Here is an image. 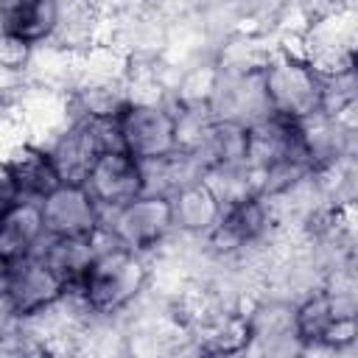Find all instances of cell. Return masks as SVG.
I'll list each match as a JSON object with an SVG mask.
<instances>
[{
	"label": "cell",
	"mask_w": 358,
	"mask_h": 358,
	"mask_svg": "<svg viewBox=\"0 0 358 358\" xmlns=\"http://www.w3.org/2000/svg\"><path fill=\"white\" fill-rule=\"evenodd\" d=\"M151 282V263L143 255L120 249L112 238L98 229L95 235V260L70 291L84 302L95 319H123L134 305L143 302Z\"/></svg>",
	"instance_id": "obj_1"
},
{
	"label": "cell",
	"mask_w": 358,
	"mask_h": 358,
	"mask_svg": "<svg viewBox=\"0 0 358 358\" xmlns=\"http://www.w3.org/2000/svg\"><path fill=\"white\" fill-rule=\"evenodd\" d=\"M268 115L305 123L324 112V76L305 59L299 39H282L260 70Z\"/></svg>",
	"instance_id": "obj_2"
},
{
	"label": "cell",
	"mask_w": 358,
	"mask_h": 358,
	"mask_svg": "<svg viewBox=\"0 0 358 358\" xmlns=\"http://www.w3.org/2000/svg\"><path fill=\"white\" fill-rule=\"evenodd\" d=\"M120 148L137 162H159L182 151L179 115L171 101H131L117 117Z\"/></svg>",
	"instance_id": "obj_3"
},
{
	"label": "cell",
	"mask_w": 358,
	"mask_h": 358,
	"mask_svg": "<svg viewBox=\"0 0 358 358\" xmlns=\"http://www.w3.org/2000/svg\"><path fill=\"white\" fill-rule=\"evenodd\" d=\"M101 229L120 249H129V252L143 255V257H151L173 235L171 199L168 196H157V193H143L134 201L106 213Z\"/></svg>",
	"instance_id": "obj_4"
},
{
	"label": "cell",
	"mask_w": 358,
	"mask_h": 358,
	"mask_svg": "<svg viewBox=\"0 0 358 358\" xmlns=\"http://www.w3.org/2000/svg\"><path fill=\"white\" fill-rule=\"evenodd\" d=\"M64 294L67 285L50 271V266L39 255H34L20 263H11L0 308L6 310V316L25 322L56 308L64 299Z\"/></svg>",
	"instance_id": "obj_5"
},
{
	"label": "cell",
	"mask_w": 358,
	"mask_h": 358,
	"mask_svg": "<svg viewBox=\"0 0 358 358\" xmlns=\"http://www.w3.org/2000/svg\"><path fill=\"white\" fill-rule=\"evenodd\" d=\"M246 171L252 179L288 165H308L299 140V123L277 115H263L246 126ZM310 168V165H308Z\"/></svg>",
	"instance_id": "obj_6"
},
{
	"label": "cell",
	"mask_w": 358,
	"mask_h": 358,
	"mask_svg": "<svg viewBox=\"0 0 358 358\" xmlns=\"http://www.w3.org/2000/svg\"><path fill=\"white\" fill-rule=\"evenodd\" d=\"M14 117L20 120L25 140L36 145H48L59 131H64L76 117L70 106V95L59 90H45L34 84H22L11 101H6Z\"/></svg>",
	"instance_id": "obj_7"
},
{
	"label": "cell",
	"mask_w": 358,
	"mask_h": 358,
	"mask_svg": "<svg viewBox=\"0 0 358 358\" xmlns=\"http://www.w3.org/2000/svg\"><path fill=\"white\" fill-rule=\"evenodd\" d=\"M87 193L95 199L101 213H112L137 196L145 193V176H143V162L129 157L123 148L117 151H103L95 157L87 179L81 182Z\"/></svg>",
	"instance_id": "obj_8"
},
{
	"label": "cell",
	"mask_w": 358,
	"mask_h": 358,
	"mask_svg": "<svg viewBox=\"0 0 358 358\" xmlns=\"http://www.w3.org/2000/svg\"><path fill=\"white\" fill-rule=\"evenodd\" d=\"M48 238H95L103 213L84 185H59L39 201Z\"/></svg>",
	"instance_id": "obj_9"
},
{
	"label": "cell",
	"mask_w": 358,
	"mask_h": 358,
	"mask_svg": "<svg viewBox=\"0 0 358 358\" xmlns=\"http://www.w3.org/2000/svg\"><path fill=\"white\" fill-rule=\"evenodd\" d=\"M182 151H187L201 165L204 176L215 171L246 168L243 165L246 162V126L227 123V120H207Z\"/></svg>",
	"instance_id": "obj_10"
},
{
	"label": "cell",
	"mask_w": 358,
	"mask_h": 358,
	"mask_svg": "<svg viewBox=\"0 0 358 358\" xmlns=\"http://www.w3.org/2000/svg\"><path fill=\"white\" fill-rule=\"evenodd\" d=\"M268 115L260 73H224L218 70V84L210 101V117L238 126H249Z\"/></svg>",
	"instance_id": "obj_11"
},
{
	"label": "cell",
	"mask_w": 358,
	"mask_h": 358,
	"mask_svg": "<svg viewBox=\"0 0 358 358\" xmlns=\"http://www.w3.org/2000/svg\"><path fill=\"white\" fill-rule=\"evenodd\" d=\"M171 199V218H173V235H182V238H193V241H204L221 213H224V204L221 199L210 190V185L204 179L176 190Z\"/></svg>",
	"instance_id": "obj_12"
},
{
	"label": "cell",
	"mask_w": 358,
	"mask_h": 358,
	"mask_svg": "<svg viewBox=\"0 0 358 358\" xmlns=\"http://www.w3.org/2000/svg\"><path fill=\"white\" fill-rule=\"evenodd\" d=\"M48 232L42 224V213L36 201H17L6 213H0V260L20 263L25 257H34Z\"/></svg>",
	"instance_id": "obj_13"
},
{
	"label": "cell",
	"mask_w": 358,
	"mask_h": 358,
	"mask_svg": "<svg viewBox=\"0 0 358 358\" xmlns=\"http://www.w3.org/2000/svg\"><path fill=\"white\" fill-rule=\"evenodd\" d=\"M59 25V3L56 0H8L0 3V31L28 42L31 48H42L53 39Z\"/></svg>",
	"instance_id": "obj_14"
},
{
	"label": "cell",
	"mask_w": 358,
	"mask_h": 358,
	"mask_svg": "<svg viewBox=\"0 0 358 358\" xmlns=\"http://www.w3.org/2000/svg\"><path fill=\"white\" fill-rule=\"evenodd\" d=\"M6 162H8L11 176L17 182L20 199H25V201H36L39 204L45 196H50L62 185V179H59V173L53 168V159L45 151V145L22 143Z\"/></svg>",
	"instance_id": "obj_15"
},
{
	"label": "cell",
	"mask_w": 358,
	"mask_h": 358,
	"mask_svg": "<svg viewBox=\"0 0 358 358\" xmlns=\"http://www.w3.org/2000/svg\"><path fill=\"white\" fill-rule=\"evenodd\" d=\"M341 319H355V313L338 310L336 302L322 288L294 302V330L305 347H324Z\"/></svg>",
	"instance_id": "obj_16"
},
{
	"label": "cell",
	"mask_w": 358,
	"mask_h": 358,
	"mask_svg": "<svg viewBox=\"0 0 358 358\" xmlns=\"http://www.w3.org/2000/svg\"><path fill=\"white\" fill-rule=\"evenodd\" d=\"M101 42V6L98 3H59V25L48 45L67 53H84Z\"/></svg>",
	"instance_id": "obj_17"
},
{
	"label": "cell",
	"mask_w": 358,
	"mask_h": 358,
	"mask_svg": "<svg viewBox=\"0 0 358 358\" xmlns=\"http://www.w3.org/2000/svg\"><path fill=\"white\" fill-rule=\"evenodd\" d=\"M36 255L67 288H76L95 260V238H45Z\"/></svg>",
	"instance_id": "obj_18"
},
{
	"label": "cell",
	"mask_w": 358,
	"mask_h": 358,
	"mask_svg": "<svg viewBox=\"0 0 358 358\" xmlns=\"http://www.w3.org/2000/svg\"><path fill=\"white\" fill-rule=\"evenodd\" d=\"M215 84H218L215 59L193 62L176 76L168 101H171V106L176 112H210V101H213Z\"/></svg>",
	"instance_id": "obj_19"
},
{
	"label": "cell",
	"mask_w": 358,
	"mask_h": 358,
	"mask_svg": "<svg viewBox=\"0 0 358 358\" xmlns=\"http://www.w3.org/2000/svg\"><path fill=\"white\" fill-rule=\"evenodd\" d=\"M34 50L28 42L0 31V70L8 73V76H17L25 81V73H28V64L34 59Z\"/></svg>",
	"instance_id": "obj_20"
},
{
	"label": "cell",
	"mask_w": 358,
	"mask_h": 358,
	"mask_svg": "<svg viewBox=\"0 0 358 358\" xmlns=\"http://www.w3.org/2000/svg\"><path fill=\"white\" fill-rule=\"evenodd\" d=\"M20 199V190H17V182L11 176V168L6 159H0V213H6L8 207H14Z\"/></svg>",
	"instance_id": "obj_21"
},
{
	"label": "cell",
	"mask_w": 358,
	"mask_h": 358,
	"mask_svg": "<svg viewBox=\"0 0 358 358\" xmlns=\"http://www.w3.org/2000/svg\"><path fill=\"white\" fill-rule=\"evenodd\" d=\"M207 358H257L252 347L241 350V352H207Z\"/></svg>",
	"instance_id": "obj_22"
}]
</instances>
